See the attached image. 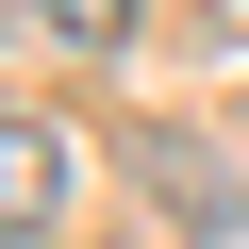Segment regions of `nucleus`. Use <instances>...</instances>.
Here are the masks:
<instances>
[{
    "label": "nucleus",
    "mask_w": 249,
    "mask_h": 249,
    "mask_svg": "<svg viewBox=\"0 0 249 249\" xmlns=\"http://www.w3.org/2000/svg\"><path fill=\"white\" fill-rule=\"evenodd\" d=\"M133 166L166 183V216H183V232H232V216H249V199H232V166H216V150H183V133H150Z\"/></svg>",
    "instance_id": "2"
},
{
    "label": "nucleus",
    "mask_w": 249,
    "mask_h": 249,
    "mask_svg": "<svg viewBox=\"0 0 249 249\" xmlns=\"http://www.w3.org/2000/svg\"><path fill=\"white\" fill-rule=\"evenodd\" d=\"M50 34H83V50H133V0H34Z\"/></svg>",
    "instance_id": "3"
},
{
    "label": "nucleus",
    "mask_w": 249,
    "mask_h": 249,
    "mask_svg": "<svg viewBox=\"0 0 249 249\" xmlns=\"http://www.w3.org/2000/svg\"><path fill=\"white\" fill-rule=\"evenodd\" d=\"M50 216H67V133L0 116V232H50Z\"/></svg>",
    "instance_id": "1"
}]
</instances>
